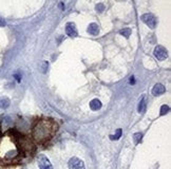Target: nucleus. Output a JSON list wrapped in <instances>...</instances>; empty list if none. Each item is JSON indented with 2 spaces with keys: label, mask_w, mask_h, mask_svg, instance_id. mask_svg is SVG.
Instances as JSON below:
<instances>
[{
  "label": "nucleus",
  "mask_w": 171,
  "mask_h": 169,
  "mask_svg": "<svg viewBox=\"0 0 171 169\" xmlns=\"http://www.w3.org/2000/svg\"><path fill=\"white\" fill-rule=\"evenodd\" d=\"M120 34H122L123 36L128 38L130 36V34H131V30H130V29H123V30L120 32Z\"/></svg>",
  "instance_id": "4468645a"
},
{
  "label": "nucleus",
  "mask_w": 171,
  "mask_h": 169,
  "mask_svg": "<svg viewBox=\"0 0 171 169\" xmlns=\"http://www.w3.org/2000/svg\"><path fill=\"white\" fill-rule=\"evenodd\" d=\"M168 112H169V106H166V105L162 106V108H161V115H165V114H167Z\"/></svg>",
  "instance_id": "2eb2a0df"
},
{
  "label": "nucleus",
  "mask_w": 171,
  "mask_h": 169,
  "mask_svg": "<svg viewBox=\"0 0 171 169\" xmlns=\"http://www.w3.org/2000/svg\"><path fill=\"white\" fill-rule=\"evenodd\" d=\"M104 6L103 3H98V4H96V11L97 12H99V13H101V12H104Z\"/></svg>",
  "instance_id": "f3484780"
},
{
  "label": "nucleus",
  "mask_w": 171,
  "mask_h": 169,
  "mask_svg": "<svg viewBox=\"0 0 171 169\" xmlns=\"http://www.w3.org/2000/svg\"><path fill=\"white\" fill-rule=\"evenodd\" d=\"M58 125L53 118L42 117L36 120L32 127V137L37 144H44L55 135Z\"/></svg>",
  "instance_id": "f03ea898"
},
{
  "label": "nucleus",
  "mask_w": 171,
  "mask_h": 169,
  "mask_svg": "<svg viewBox=\"0 0 171 169\" xmlns=\"http://www.w3.org/2000/svg\"><path fill=\"white\" fill-rule=\"evenodd\" d=\"M165 91H166L165 86L162 84H156L153 87V89H152V94H153L154 96H158V95H162L165 93Z\"/></svg>",
  "instance_id": "6e6552de"
},
{
  "label": "nucleus",
  "mask_w": 171,
  "mask_h": 169,
  "mask_svg": "<svg viewBox=\"0 0 171 169\" xmlns=\"http://www.w3.org/2000/svg\"><path fill=\"white\" fill-rule=\"evenodd\" d=\"M146 108H147V101H146V97L142 96L141 103L139 105V113H144L145 111H146Z\"/></svg>",
  "instance_id": "9b49d317"
},
{
  "label": "nucleus",
  "mask_w": 171,
  "mask_h": 169,
  "mask_svg": "<svg viewBox=\"0 0 171 169\" xmlns=\"http://www.w3.org/2000/svg\"><path fill=\"white\" fill-rule=\"evenodd\" d=\"M142 132H136L134 135H133V140H134L135 144H139V143L142 141Z\"/></svg>",
  "instance_id": "ddd939ff"
},
{
  "label": "nucleus",
  "mask_w": 171,
  "mask_h": 169,
  "mask_svg": "<svg viewBox=\"0 0 171 169\" xmlns=\"http://www.w3.org/2000/svg\"><path fill=\"white\" fill-rule=\"evenodd\" d=\"M60 6H61V10H65V6H63V3H60Z\"/></svg>",
  "instance_id": "412c9836"
},
{
  "label": "nucleus",
  "mask_w": 171,
  "mask_h": 169,
  "mask_svg": "<svg viewBox=\"0 0 171 169\" xmlns=\"http://www.w3.org/2000/svg\"><path fill=\"white\" fill-rule=\"evenodd\" d=\"M122 135V129H117L116 130V133L114 136H111V140H118Z\"/></svg>",
  "instance_id": "dca6fc26"
},
{
  "label": "nucleus",
  "mask_w": 171,
  "mask_h": 169,
  "mask_svg": "<svg viewBox=\"0 0 171 169\" xmlns=\"http://www.w3.org/2000/svg\"><path fill=\"white\" fill-rule=\"evenodd\" d=\"M4 25H6V21L2 18H0V27H4Z\"/></svg>",
  "instance_id": "a211bd4d"
},
{
  "label": "nucleus",
  "mask_w": 171,
  "mask_h": 169,
  "mask_svg": "<svg viewBox=\"0 0 171 169\" xmlns=\"http://www.w3.org/2000/svg\"><path fill=\"white\" fill-rule=\"evenodd\" d=\"M38 166L40 169H53L51 162L49 161V159L47 158L44 154H40L38 156Z\"/></svg>",
  "instance_id": "20e7f679"
},
{
  "label": "nucleus",
  "mask_w": 171,
  "mask_h": 169,
  "mask_svg": "<svg viewBox=\"0 0 171 169\" xmlns=\"http://www.w3.org/2000/svg\"><path fill=\"white\" fill-rule=\"evenodd\" d=\"M66 35L70 36V37H76L77 36V30H76V27H75L74 23H72V22L66 23Z\"/></svg>",
  "instance_id": "0eeeda50"
},
{
  "label": "nucleus",
  "mask_w": 171,
  "mask_h": 169,
  "mask_svg": "<svg viewBox=\"0 0 171 169\" xmlns=\"http://www.w3.org/2000/svg\"><path fill=\"white\" fill-rule=\"evenodd\" d=\"M9 106H10V99L8 97H6V96L0 97V108L6 109V108H8Z\"/></svg>",
  "instance_id": "f8f14e48"
},
{
  "label": "nucleus",
  "mask_w": 171,
  "mask_h": 169,
  "mask_svg": "<svg viewBox=\"0 0 171 169\" xmlns=\"http://www.w3.org/2000/svg\"><path fill=\"white\" fill-rule=\"evenodd\" d=\"M130 83H131L132 85L134 84V78H133V76H132V77H131V79H130Z\"/></svg>",
  "instance_id": "6ab92c4d"
},
{
  "label": "nucleus",
  "mask_w": 171,
  "mask_h": 169,
  "mask_svg": "<svg viewBox=\"0 0 171 169\" xmlns=\"http://www.w3.org/2000/svg\"><path fill=\"white\" fill-rule=\"evenodd\" d=\"M15 78L18 80V82H20V77H19V75H15Z\"/></svg>",
  "instance_id": "aec40b11"
},
{
  "label": "nucleus",
  "mask_w": 171,
  "mask_h": 169,
  "mask_svg": "<svg viewBox=\"0 0 171 169\" xmlns=\"http://www.w3.org/2000/svg\"><path fill=\"white\" fill-rule=\"evenodd\" d=\"M90 108H91L93 111L99 110V109L101 108V102L99 101V99H97V98L93 99V101L90 102Z\"/></svg>",
  "instance_id": "1a4fd4ad"
},
{
  "label": "nucleus",
  "mask_w": 171,
  "mask_h": 169,
  "mask_svg": "<svg viewBox=\"0 0 171 169\" xmlns=\"http://www.w3.org/2000/svg\"><path fill=\"white\" fill-rule=\"evenodd\" d=\"M154 56L158 59V60H164V59L167 58L168 53H167V50L165 49L163 46H158L154 49Z\"/></svg>",
  "instance_id": "39448f33"
},
{
  "label": "nucleus",
  "mask_w": 171,
  "mask_h": 169,
  "mask_svg": "<svg viewBox=\"0 0 171 169\" xmlns=\"http://www.w3.org/2000/svg\"><path fill=\"white\" fill-rule=\"evenodd\" d=\"M33 149L32 143L27 137L16 132H9L0 137V163L14 164L20 162Z\"/></svg>",
  "instance_id": "f257e3e1"
},
{
  "label": "nucleus",
  "mask_w": 171,
  "mask_h": 169,
  "mask_svg": "<svg viewBox=\"0 0 171 169\" xmlns=\"http://www.w3.org/2000/svg\"><path fill=\"white\" fill-rule=\"evenodd\" d=\"M69 169H86L85 163L78 158H72L69 161Z\"/></svg>",
  "instance_id": "423d86ee"
},
{
  "label": "nucleus",
  "mask_w": 171,
  "mask_h": 169,
  "mask_svg": "<svg viewBox=\"0 0 171 169\" xmlns=\"http://www.w3.org/2000/svg\"><path fill=\"white\" fill-rule=\"evenodd\" d=\"M88 32H89V34L93 35H97L99 33V29H98V25H96V23H91V25L88 27Z\"/></svg>",
  "instance_id": "9d476101"
},
{
  "label": "nucleus",
  "mask_w": 171,
  "mask_h": 169,
  "mask_svg": "<svg viewBox=\"0 0 171 169\" xmlns=\"http://www.w3.org/2000/svg\"><path fill=\"white\" fill-rule=\"evenodd\" d=\"M142 22H145L147 25H148L150 29H154L156 25V19L154 17V15H152V14H144V15H142Z\"/></svg>",
  "instance_id": "7ed1b4c3"
}]
</instances>
